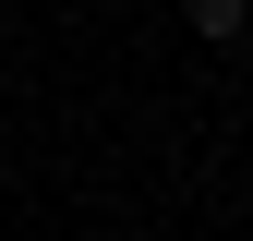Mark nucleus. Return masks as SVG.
Returning a JSON list of instances; mask_svg holds the SVG:
<instances>
[{"mask_svg":"<svg viewBox=\"0 0 253 241\" xmlns=\"http://www.w3.org/2000/svg\"><path fill=\"white\" fill-rule=\"evenodd\" d=\"M193 37H217V48H229V37H241V0H193Z\"/></svg>","mask_w":253,"mask_h":241,"instance_id":"f257e3e1","label":"nucleus"}]
</instances>
